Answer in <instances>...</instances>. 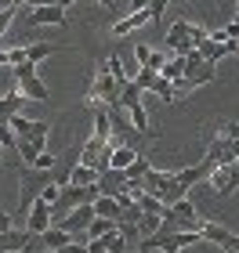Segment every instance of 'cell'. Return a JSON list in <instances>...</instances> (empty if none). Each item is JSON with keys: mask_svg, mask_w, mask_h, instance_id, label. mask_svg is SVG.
Listing matches in <instances>:
<instances>
[{"mask_svg": "<svg viewBox=\"0 0 239 253\" xmlns=\"http://www.w3.org/2000/svg\"><path fill=\"white\" fill-rule=\"evenodd\" d=\"M11 69H15V90L22 98H29V101H51V90L37 76V65H33V62H18Z\"/></svg>", "mask_w": 239, "mask_h": 253, "instance_id": "obj_1", "label": "cell"}, {"mask_svg": "<svg viewBox=\"0 0 239 253\" xmlns=\"http://www.w3.org/2000/svg\"><path fill=\"white\" fill-rule=\"evenodd\" d=\"M199 243V232H174V235H145L142 239V253H149V250H163V253H181V250H189V246H196Z\"/></svg>", "mask_w": 239, "mask_h": 253, "instance_id": "obj_2", "label": "cell"}, {"mask_svg": "<svg viewBox=\"0 0 239 253\" xmlns=\"http://www.w3.org/2000/svg\"><path fill=\"white\" fill-rule=\"evenodd\" d=\"M91 217H95V206H91V203H80V206H73V210L65 213L62 221H54V224L65 228L73 239H80V235H84V228L91 224ZM80 243H84V239H80Z\"/></svg>", "mask_w": 239, "mask_h": 253, "instance_id": "obj_3", "label": "cell"}, {"mask_svg": "<svg viewBox=\"0 0 239 253\" xmlns=\"http://www.w3.org/2000/svg\"><path fill=\"white\" fill-rule=\"evenodd\" d=\"M7 126L15 137H33V141H48V123L44 120H26L22 112H15V116H7Z\"/></svg>", "mask_w": 239, "mask_h": 253, "instance_id": "obj_4", "label": "cell"}, {"mask_svg": "<svg viewBox=\"0 0 239 253\" xmlns=\"http://www.w3.org/2000/svg\"><path fill=\"white\" fill-rule=\"evenodd\" d=\"M199 239H207V243L221 246V253H232V250H239V235H232L225 224H210V221H203V228H199Z\"/></svg>", "mask_w": 239, "mask_h": 253, "instance_id": "obj_5", "label": "cell"}, {"mask_svg": "<svg viewBox=\"0 0 239 253\" xmlns=\"http://www.w3.org/2000/svg\"><path fill=\"white\" fill-rule=\"evenodd\" d=\"M207 181H210V188L218 192V195H232V192H239V170H236V163H229V167H214Z\"/></svg>", "mask_w": 239, "mask_h": 253, "instance_id": "obj_6", "label": "cell"}, {"mask_svg": "<svg viewBox=\"0 0 239 253\" xmlns=\"http://www.w3.org/2000/svg\"><path fill=\"white\" fill-rule=\"evenodd\" d=\"M29 26H65V7L62 4H37L29 7Z\"/></svg>", "mask_w": 239, "mask_h": 253, "instance_id": "obj_7", "label": "cell"}, {"mask_svg": "<svg viewBox=\"0 0 239 253\" xmlns=\"http://www.w3.org/2000/svg\"><path fill=\"white\" fill-rule=\"evenodd\" d=\"M48 224H51V203L37 195V199H33V206L26 210V232H29V235H40Z\"/></svg>", "mask_w": 239, "mask_h": 253, "instance_id": "obj_8", "label": "cell"}, {"mask_svg": "<svg viewBox=\"0 0 239 253\" xmlns=\"http://www.w3.org/2000/svg\"><path fill=\"white\" fill-rule=\"evenodd\" d=\"M207 159H214L218 167H229L239 159V145L232 141V137H214L210 148H207Z\"/></svg>", "mask_w": 239, "mask_h": 253, "instance_id": "obj_9", "label": "cell"}, {"mask_svg": "<svg viewBox=\"0 0 239 253\" xmlns=\"http://www.w3.org/2000/svg\"><path fill=\"white\" fill-rule=\"evenodd\" d=\"M152 22V15L149 11H131V15H123V18H116L112 22V37H127V33H134V29H142V26H149Z\"/></svg>", "mask_w": 239, "mask_h": 253, "instance_id": "obj_10", "label": "cell"}, {"mask_svg": "<svg viewBox=\"0 0 239 253\" xmlns=\"http://www.w3.org/2000/svg\"><path fill=\"white\" fill-rule=\"evenodd\" d=\"M189 192H192V188H189V185H181V181H178V174H170V177L163 181V185L156 188V199L163 203V206H170V203H178L181 195H189Z\"/></svg>", "mask_w": 239, "mask_h": 253, "instance_id": "obj_11", "label": "cell"}, {"mask_svg": "<svg viewBox=\"0 0 239 253\" xmlns=\"http://www.w3.org/2000/svg\"><path fill=\"white\" fill-rule=\"evenodd\" d=\"M214 167H218V163H214V159H203V163L189 167V170H174V174H178V181H181V185H189V188H192V185H196V181H207Z\"/></svg>", "mask_w": 239, "mask_h": 253, "instance_id": "obj_12", "label": "cell"}, {"mask_svg": "<svg viewBox=\"0 0 239 253\" xmlns=\"http://www.w3.org/2000/svg\"><path fill=\"white\" fill-rule=\"evenodd\" d=\"M116 224L120 221H109V217H91V224L84 228V235H80V239H84V243H87V239H101V235L116 232Z\"/></svg>", "mask_w": 239, "mask_h": 253, "instance_id": "obj_13", "label": "cell"}, {"mask_svg": "<svg viewBox=\"0 0 239 253\" xmlns=\"http://www.w3.org/2000/svg\"><path fill=\"white\" fill-rule=\"evenodd\" d=\"M189 29H192V22H185V18H178L174 26H170L167 33H163V51H174L181 40L189 37Z\"/></svg>", "mask_w": 239, "mask_h": 253, "instance_id": "obj_14", "label": "cell"}, {"mask_svg": "<svg viewBox=\"0 0 239 253\" xmlns=\"http://www.w3.org/2000/svg\"><path fill=\"white\" fill-rule=\"evenodd\" d=\"M91 206H95V217H109V221H120V217H123L120 203L112 199V195H98V199L91 203Z\"/></svg>", "mask_w": 239, "mask_h": 253, "instance_id": "obj_15", "label": "cell"}, {"mask_svg": "<svg viewBox=\"0 0 239 253\" xmlns=\"http://www.w3.org/2000/svg\"><path fill=\"white\" fill-rule=\"evenodd\" d=\"M196 51H199V54H203L207 62H221V54H229V47H225V40H214V37H207V40H203Z\"/></svg>", "mask_w": 239, "mask_h": 253, "instance_id": "obj_16", "label": "cell"}, {"mask_svg": "<svg viewBox=\"0 0 239 253\" xmlns=\"http://www.w3.org/2000/svg\"><path fill=\"white\" fill-rule=\"evenodd\" d=\"M134 203H138V210H142V213H156V217H163V210H167V206L159 203L152 192H138V195H134Z\"/></svg>", "mask_w": 239, "mask_h": 253, "instance_id": "obj_17", "label": "cell"}, {"mask_svg": "<svg viewBox=\"0 0 239 253\" xmlns=\"http://www.w3.org/2000/svg\"><path fill=\"white\" fill-rule=\"evenodd\" d=\"M22 105H26V98H22L18 90H11V94H4V98H0V120L7 123V116H15V112H18Z\"/></svg>", "mask_w": 239, "mask_h": 253, "instance_id": "obj_18", "label": "cell"}, {"mask_svg": "<svg viewBox=\"0 0 239 253\" xmlns=\"http://www.w3.org/2000/svg\"><path fill=\"white\" fill-rule=\"evenodd\" d=\"M54 51H62L58 43H33V47H26V62L37 65V62H44V58H51Z\"/></svg>", "mask_w": 239, "mask_h": 253, "instance_id": "obj_19", "label": "cell"}, {"mask_svg": "<svg viewBox=\"0 0 239 253\" xmlns=\"http://www.w3.org/2000/svg\"><path fill=\"white\" fill-rule=\"evenodd\" d=\"M185 73V58H181V54H170V58L163 62V69H159V76L163 80H170V84H174V80Z\"/></svg>", "mask_w": 239, "mask_h": 253, "instance_id": "obj_20", "label": "cell"}, {"mask_svg": "<svg viewBox=\"0 0 239 253\" xmlns=\"http://www.w3.org/2000/svg\"><path fill=\"white\" fill-rule=\"evenodd\" d=\"M167 210L174 213V217H185V221H199V213H196V206L189 203V195H181V199H178V203H170Z\"/></svg>", "mask_w": 239, "mask_h": 253, "instance_id": "obj_21", "label": "cell"}, {"mask_svg": "<svg viewBox=\"0 0 239 253\" xmlns=\"http://www.w3.org/2000/svg\"><path fill=\"white\" fill-rule=\"evenodd\" d=\"M134 156H138V152H134L131 145H116V148H112V156H109V167H116V170H123V167H127V163H131Z\"/></svg>", "mask_w": 239, "mask_h": 253, "instance_id": "obj_22", "label": "cell"}, {"mask_svg": "<svg viewBox=\"0 0 239 253\" xmlns=\"http://www.w3.org/2000/svg\"><path fill=\"white\" fill-rule=\"evenodd\" d=\"M69 181H73V185H95V181H98V170H95V167L76 163V167H73V174H69Z\"/></svg>", "mask_w": 239, "mask_h": 253, "instance_id": "obj_23", "label": "cell"}, {"mask_svg": "<svg viewBox=\"0 0 239 253\" xmlns=\"http://www.w3.org/2000/svg\"><path fill=\"white\" fill-rule=\"evenodd\" d=\"M152 94H159L163 101H178V90H174V84H170V80H163V76H156V84L149 87Z\"/></svg>", "mask_w": 239, "mask_h": 253, "instance_id": "obj_24", "label": "cell"}, {"mask_svg": "<svg viewBox=\"0 0 239 253\" xmlns=\"http://www.w3.org/2000/svg\"><path fill=\"white\" fill-rule=\"evenodd\" d=\"M112 126H109V112L105 109H95V137H109Z\"/></svg>", "mask_w": 239, "mask_h": 253, "instance_id": "obj_25", "label": "cell"}, {"mask_svg": "<svg viewBox=\"0 0 239 253\" xmlns=\"http://www.w3.org/2000/svg\"><path fill=\"white\" fill-rule=\"evenodd\" d=\"M127 246H131V243H127L120 232H109V235H105V253H127Z\"/></svg>", "mask_w": 239, "mask_h": 253, "instance_id": "obj_26", "label": "cell"}, {"mask_svg": "<svg viewBox=\"0 0 239 253\" xmlns=\"http://www.w3.org/2000/svg\"><path fill=\"white\" fill-rule=\"evenodd\" d=\"M105 73H109L112 80H120V84L127 80V73H123V62H120V54H116V51L109 54V62H105Z\"/></svg>", "mask_w": 239, "mask_h": 253, "instance_id": "obj_27", "label": "cell"}, {"mask_svg": "<svg viewBox=\"0 0 239 253\" xmlns=\"http://www.w3.org/2000/svg\"><path fill=\"white\" fill-rule=\"evenodd\" d=\"M170 58V51H152L149 58H145V69H152V73H159L163 69V62Z\"/></svg>", "mask_w": 239, "mask_h": 253, "instance_id": "obj_28", "label": "cell"}, {"mask_svg": "<svg viewBox=\"0 0 239 253\" xmlns=\"http://www.w3.org/2000/svg\"><path fill=\"white\" fill-rule=\"evenodd\" d=\"M156 224H159V217H156V213H142L138 232H142V235H149V232H156Z\"/></svg>", "mask_w": 239, "mask_h": 253, "instance_id": "obj_29", "label": "cell"}, {"mask_svg": "<svg viewBox=\"0 0 239 253\" xmlns=\"http://www.w3.org/2000/svg\"><path fill=\"white\" fill-rule=\"evenodd\" d=\"M207 37H210V29H203V26H192V29H189V43H192V47H199Z\"/></svg>", "mask_w": 239, "mask_h": 253, "instance_id": "obj_30", "label": "cell"}, {"mask_svg": "<svg viewBox=\"0 0 239 253\" xmlns=\"http://www.w3.org/2000/svg\"><path fill=\"white\" fill-rule=\"evenodd\" d=\"M167 4H170V0H149V7H145V11H149V15H152V22H159V18H163Z\"/></svg>", "mask_w": 239, "mask_h": 253, "instance_id": "obj_31", "label": "cell"}, {"mask_svg": "<svg viewBox=\"0 0 239 253\" xmlns=\"http://www.w3.org/2000/svg\"><path fill=\"white\" fill-rule=\"evenodd\" d=\"M29 167H37V170H51V167H54V156H51V152H40Z\"/></svg>", "mask_w": 239, "mask_h": 253, "instance_id": "obj_32", "label": "cell"}, {"mask_svg": "<svg viewBox=\"0 0 239 253\" xmlns=\"http://www.w3.org/2000/svg\"><path fill=\"white\" fill-rule=\"evenodd\" d=\"M15 11H18V7H4V11H0V37H4V33H7L11 18H15Z\"/></svg>", "mask_w": 239, "mask_h": 253, "instance_id": "obj_33", "label": "cell"}, {"mask_svg": "<svg viewBox=\"0 0 239 253\" xmlns=\"http://www.w3.org/2000/svg\"><path fill=\"white\" fill-rule=\"evenodd\" d=\"M22 253H48V250H44V243H40V235H29V243L22 246Z\"/></svg>", "mask_w": 239, "mask_h": 253, "instance_id": "obj_34", "label": "cell"}, {"mask_svg": "<svg viewBox=\"0 0 239 253\" xmlns=\"http://www.w3.org/2000/svg\"><path fill=\"white\" fill-rule=\"evenodd\" d=\"M54 253H87V246L80 243V239H69V243H65L62 250H54Z\"/></svg>", "mask_w": 239, "mask_h": 253, "instance_id": "obj_35", "label": "cell"}, {"mask_svg": "<svg viewBox=\"0 0 239 253\" xmlns=\"http://www.w3.org/2000/svg\"><path fill=\"white\" fill-rule=\"evenodd\" d=\"M131 51H134V58H138V65H145V58L152 54V47H149V43H138V47H131Z\"/></svg>", "mask_w": 239, "mask_h": 253, "instance_id": "obj_36", "label": "cell"}, {"mask_svg": "<svg viewBox=\"0 0 239 253\" xmlns=\"http://www.w3.org/2000/svg\"><path fill=\"white\" fill-rule=\"evenodd\" d=\"M87 253H105V235H101V239H87Z\"/></svg>", "mask_w": 239, "mask_h": 253, "instance_id": "obj_37", "label": "cell"}, {"mask_svg": "<svg viewBox=\"0 0 239 253\" xmlns=\"http://www.w3.org/2000/svg\"><path fill=\"white\" fill-rule=\"evenodd\" d=\"M221 130H225V134H229V137H232V141L239 145V123H225V126H221Z\"/></svg>", "mask_w": 239, "mask_h": 253, "instance_id": "obj_38", "label": "cell"}, {"mask_svg": "<svg viewBox=\"0 0 239 253\" xmlns=\"http://www.w3.org/2000/svg\"><path fill=\"white\" fill-rule=\"evenodd\" d=\"M7 228H15V217H11V213H4V210H0V232H7Z\"/></svg>", "mask_w": 239, "mask_h": 253, "instance_id": "obj_39", "label": "cell"}, {"mask_svg": "<svg viewBox=\"0 0 239 253\" xmlns=\"http://www.w3.org/2000/svg\"><path fill=\"white\" fill-rule=\"evenodd\" d=\"M127 7L131 11H142V7H149V0H127Z\"/></svg>", "mask_w": 239, "mask_h": 253, "instance_id": "obj_40", "label": "cell"}, {"mask_svg": "<svg viewBox=\"0 0 239 253\" xmlns=\"http://www.w3.org/2000/svg\"><path fill=\"white\" fill-rule=\"evenodd\" d=\"M123 7H127V0H112V15H120Z\"/></svg>", "mask_w": 239, "mask_h": 253, "instance_id": "obj_41", "label": "cell"}, {"mask_svg": "<svg viewBox=\"0 0 239 253\" xmlns=\"http://www.w3.org/2000/svg\"><path fill=\"white\" fill-rule=\"evenodd\" d=\"M95 4H98V7H105L109 15H112V0H95Z\"/></svg>", "mask_w": 239, "mask_h": 253, "instance_id": "obj_42", "label": "cell"}, {"mask_svg": "<svg viewBox=\"0 0 239 253\" xmlns=\"http://www.w3.org/2000/svg\"><path fill=\"white\" fill-rule=\"evenodd\" d=\"M0 65H7V51L4 47H0Z\"/></svg>", "mask_w": 239, "mask_h": 253, "instance_id": "obj_43", "label": "cell"}, {"mask_svg": "<svg viewBox=\"0 0 239 253\" xmlns=\"http://www.w3.org/2000/svg\"><path fill=\"white\" fill-rule=\"evenodd\" d=\"M4 7H15V4H11V0H0V11H4Z\"/></svg>", "mask_w": 239, "mask_h": 253, "instance_id": "obj_44", "label": "cell"}, {"mask_svg": "<svg viewBox=\"0 0 239 253\" xmlns=\"http://www.w3.org/2000/svg\"><path fill=\"white\" fill-rule=\"evenodd\" d=\"M58 4H62V7H69V4H76V0H58Z\"/></svg>", "mask_w": 239, "mask_h": 253, "instance_id": "obj_45", "label": "cell"}, {"mask_svg": "<svg viewBox=\"0 0 239 253\" xmlns=\"http://www.w3.org/2000/svg\"><path fill=\"white\" fill-rule=\"evenodd\" d=\"M236 26H239V11H236Z\"/></svg>", "mask_w": 239, "mask_h": 253, "instance_id": "obj_46", "label": "cell"}, {"mask_svg": "<svg viewBox=\"0 0 239 253\" xmlns=\"http://www.w3.org/2000/svg\"><path fill=\"white\" fill-rule=\"evenodd\" d=\"M236 170H239V159H236Z\"/></svg>", "mask_w": 239, "mask_h": 253, "instance_id": "obj_47", "label": "cell"}, {"mask_svg": "<svg viewBox=\"0 0 239 253\" xmlns=\"http://www.w3.org/2000/svg\"><path fill=\"white\" fill-rule=\"evenodd\" d=\"M236 4H239V0H236Z\"/></svg>", "mask_w": 239, "mask_h": 253, "instance_id": "obj_48", "label": "cell"}]
</instances>
